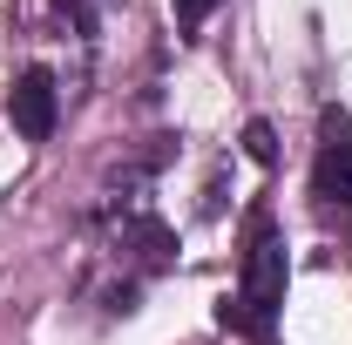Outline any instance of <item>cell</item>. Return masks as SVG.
Segmentation results:
<instances>
[{"instance_id": "cell-1", "label": "cell", "mask_w": 352, "mask_h": 345, "mask_svg": "<svg viewBox=\"0 0 352 345\" xmlns=\"http://www.w3.org/2000/svg\"><path fill=\"white\" fill-rule=\"evenodd\" d=\"M278 304H285V237L271 210L251 216V251H244V278H237V298L223 304V325H237L244 339L271 345L278 339Z\"/></svg>"}, {"instance_id": "cell-2", "label": "cell", "mask_w": 352, "mask_h": 345, "mask_svg": "<svg viewBox=\"0 0 352 345\" xmlns=\"http://www.w3.org/2000/svg\"><path fill=\"white\" fill-rule=\"evenodd\" d=\"M311 203L352 244V122L339 109L318 115V156H311Z\"/></svg>"}, {"instance_id": "cell-4", "label": "cell", "mask_w": 352, "mask_h": 345, "mask_svg": "<svg viewBox=\"0 0 352 345\" xmlns=\"http://www.w3.org/2000/svg\"><path fill=\"white\" fill-rule=\"evenodd\" d=\"M170 7H176V27H204L223 0H170Z\"/></svg>"}, {"instance_id": "cell-3", "label": "cell", "mask_w": 352, "mask_h": 345, "mask_svg": "<svg viewBox=\"0 0 352 345\" xmlns=\"http://www.w3.org/2000/svg\"><path fill=\"white\" fill-rule=\"evenodd\" d=\"M54 115H61V88H54L47 68H28L21 82L7 88V122H14L21 142H47L54 135Z\"/></svg>"}, {"instance_id": "cell-5", "label": "cell", "mask_w": 352, "mask_h": 345, "mask_svg": "<svg viewBox=\"0 0 352 345\" xmlns=\"http://www.w3.org/2000/svg\"><path fill=\"white\" fill-rule=\"evenodd\" d=\"M244 149H251L258 163H271V156H278V149H271V129H264V122H251V129H244Z\"/></svg>"}]
</instances>
